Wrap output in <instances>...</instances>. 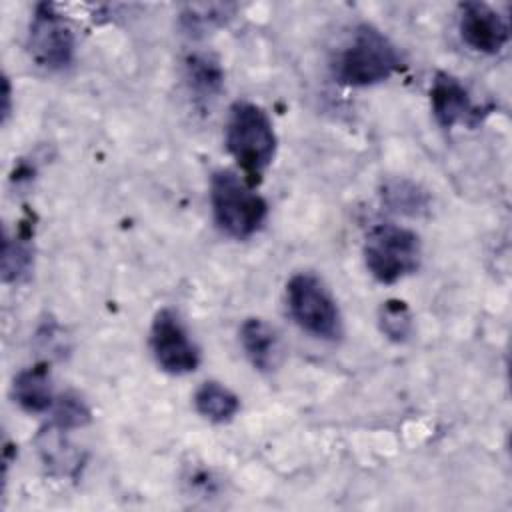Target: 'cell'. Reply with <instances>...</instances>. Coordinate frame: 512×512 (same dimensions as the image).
Instances as JSON below:
<instances>
[{
	"instance_id": "obj_13",
	"label": "cell",
	"mask_w": 512,
	"mask_h": 512,
	"mask_svg": "<svg viewBox=\"0 0 512 512\" xmlns=\"http://www.w3.org/2000/svg\"><path fill=\"white\" fill-rule=\"evenodd\" d=\"M184 74L190 92L202 102L216 98L224 86V70L220 62L206 52L188 54L184 60Z\"/></svg>"
},
{
	"instance_id": "obj_19",
	"label": "cell",
	"mask_w": 512,
	"mask_h": 512,
	"mask_svg": "<svg viewBox=\"0 0 512 512\" xmlns=\"http://www.w3.org/2000/svg\"><path fill=\"white\" fill-rule=\"evenodd\" d=\"M92 420L88 404L74 392H64L54 400V422L62 430L82 428Z\"/></svg>"
},
{
	"instance_id": "obj_17",
	"label": "cell",
	"mask_w": 512,
	"mask_h": 512,
	"mask_svg": "<svg viewBox=\"0 0 512 512\" xmlns=\"http://www.w3.org/2000/svg\"><path fill=\"white\" fill-rule=\"evenodd\" d=\"M382 198L392 210L410 216H418L428 208V194L410 180H392L384 184Z\"/></svg>"
},
{
	"instance_id": "obj_15",
	"label": "cell",
	"mask_w": 512,
	"mask_h": 512,
	"mask_svg": "<svg viewBox=\"0 0 512 512\" xmlns=\"http://www.w3.org/2000/svg\"><path fill=\"white\" fill-rule=\"evenodd\" d=\"M194 408L202 418L214 424H224L238 414L240 398L224 384L206 380L194 392Z\"/></svg>"
},
{
	"instance_id": "obj_5",
	"label": "cell",
	"mask_w": 512,
	"mask_h": 512,
	"mask_svg": "<svg viewBox=\"0 0 512 512\" xmlns=\"http://www.w3.org/2000/svg\"><path fill=\"white\" fill-rule=\"evenodd\" d=\"M422 244L416 232L378 224L366 234L364 262L368 272L382 284H394L420 268Z\"/></svg>"
},
{
	"instance_id": "obj_6",
	"label": "cell",
	"mask_w": 512,
	"mask_h": 512,
	"mask_svg": "<svg viewBox=\"0 0 512 512\" xmlns=\"http://www.w3.org/2000/svg\"><path fill=\"white\" fill-rule=\"evenodd\" d=\"M32 60L46 70H64L74 60V34L64 16L48 2L36 4L26 40Z\"/></svg>"
},
{
	"instance_id": "obj_10",
	"label": "cell",
	"mask_w": 512,
	"mask_h": 512,
	"mask_svg": "<svg viewBox=\"0 0 512 512\" xmlns=\"http://www.w3.org/2000/svg\"><path fill=\"white\" fill-rule=\"evenodd\" d=\"M240 344L250 364L260 372H272L280 362V338L262 318H246L240 326Z\"/></svg>"
},
{
	"instance_id": "obj_12",
	"label": "cell",
	"mask_w": 512,
	"mask_h": 512,
	"mask_svg": "<svg viewBox=\"0 0 512 512\" xmlns=\"http://www.w3.org/2000/svg\"><path fill=\"white\" fill-rule=\"evenodd\" d=\"M30 222H22L20 232L10 236L4 232L2 240V280L4 282H22L30 276L34 266V248H32V228Z\"/></svg>"
},
{
	"instance_id": "obj_16",
	"label": "cell",
	"mask_w": 512,
	"mask_h": 512,
	"mask_svg": "<svg viewBox=\"0 0 512 512\" xmlns=\"http://www.w3.org/2000/svg\"><path fill=\"white\" fill-rule=\"evenodd\" d=\"M234 10V4H190L180 12V28L188 36L200 38L224 26Z\"/></svg>"
},
{
	"instance_id": "obj_7",
	"label": "cell",
	"mask_w": 512,
	"mask_h": 512,
	"mask_svg": "<svg viewBox=\"0 0 512 512\" xmlns=\"http://www.w3.org/2000/svg\"><path fill=\"white\" fill-rule=\"evenodd\" d=\"M150 350L156 364L174 376L194 372L200 364V350L190 340L180 316L170 308L158 310L152 320Z\"/></svg>"
},
{
	"instance_id": "obj_3",
	"label": "cell",
	"mask_w": 512,
	"mask_h": 512,
	"mask_svg": "<svg viewBox=\"0 0 512 512\" xmlns=\"http://www.w3.org/2000/svg\"><path fill=\"white\" fill-rule=\"evenodd\" d=\"M210 204L216 226L236 240L254 236L268 216L266 200L232 170H216L212 174Z\"/></svg>"
},
{
	"instance_id": "obj_8",
	"label": "cell",
	"mask_w": 512,
	"mask_h": 512,
	"mask_svg": "<svg viewBox=\"0 0 512 512\" xmlns=\"http://www.w3.org/2000/svg\"><path fill=\"white\" fill-rule=\"evenodd\" d=\"M458 30L460 38L482 54H498L510 40L508 20L484 2L460 4Z\"/></svg>"
},
{
	"instance_id": "obj_18",
	"label": "cell",
	"mask_w": 512,
	"mask_h": 512,
	"mask_svg": "<svg viewBox=\"0 0 512 512\" xmlns=\"http://www.w3.org/2000/svg\"><path fill=\"white\" fill-rule=\"evenodd\" d=\"M378 326H380V332L388 340H392L396 344L406 342L414 330L412 312H410L408 304L402 300L382 302V306L378 310Z\"/></svg>"
},
{
	"instance_id": "obj_14",
	"label": "cell",
	"mask_w": 512,
	"mask_h": 512,
	"mask_svg": "<svg viewBox=\"0 0 512 512\" xmlns=\"http://www.w3.org/2000/svg\"><path fill=\"white\" fill-rule=\"evenodd\" d=\"M62 432L66 430L58 428L56 424H50L48 428L40 430L36 444H38L42 462L46 464V468H50L52 474L70 476V474H76L82 460H80V452L68 444Z\"/></svg>"
},
{
	"instance_id": "obj_2",
	"label": "cell",
	"mask_w": 512,
	"mask_h": 512,
	"mask_svg": "<svg viewBox=\"0 0 512 512\" xmlns=\"http://www.w3.org/2000/svg\"><path fill=\"white\" fill-rule=\"evenodd\" d=\"M402 66L396 46L378 28L360 24L334 60V76L344 86L364 88L388 80Z\"/></svg>"
},
{
	"instance_id": "obj_11",
	"label": "cell",
	"mask_w": 512,
	"mask_h": 512,
	"mask_svg": "<svg viewBox=\"0 0 512 512\" xmlns=\"http://www.w3.org/2000/svg\"><path fill=\"white\" fill-rule=\"evenodd\" d=\"M12 396L16 404L30 414H40L54 406L56 398L52 392L48 366L36 364L18 372L12 384Z\"/></svg>"
},
{
	"instance_id": "obj_4",
	"label": "cell",
	"mask_w": 512,
	"mask_h": 512,
	"mask_svg": "<svg viewBox=\"0 0 512 512\" xmlns=\"http://www.w3.org/2000/svg\"><path fill=\"white\" fill-rule=\"evenodd\" d=\"M288 310L294 322L308 334L338 342L344 334L342 316L332 292L312 272H298L286 282Z\"/></svg>"
},
{
	"instance_id": "obj_1",
	"label": "cell",
	"mask_w": 512,
	"mask_h": 512,
	"mask_svg": "<svg viewBox=\"0 0 512 512\" xmlns=\"http://www.w3.org/2000/svg\"><path fill=\"white\" fill-rule=\"evenodd\" d=\"M226 148L240 166L244 180L254 188L276 154V132L266 110L254 102L238 100L226 120Z\"/></svg>"
},
{
	"instance_id": "obj_9",
	"label": "cell",
	"mask_w": 512,
	"mask_h": 512,
	"mask_svg": "<svg viewBox=\"0 0 512 512\" xmlns=\"http://www.w3.org/2000/svg\"><path fill=\"white\" fill-rule=\"evenodd\" d=\"M430 108L442 128L476 126L480 122V110L474 106L470 92L448 72H436L430 86Z\"/></svg>"
},
{
	"instance_id": "obj_20",
	"label": "cell",
	"mask_w": 512,
	"mask_h": 512,
	"mask_svg": "<svg viewBox=\"0 0 512 512\" xmlns=\"http://www.w3.org/2000/svg\"><path fill=\"white\" fill-rule=\"evenodd\" d=\"M2 100H4V104H2V120L6 122V120H8V116H10V100H12V90H10V82H8V78H4V92H2Z\"/></svg>"
}]
</instances>
